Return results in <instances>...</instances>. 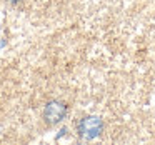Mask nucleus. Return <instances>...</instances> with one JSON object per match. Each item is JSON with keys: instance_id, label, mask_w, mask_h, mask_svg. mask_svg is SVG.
I'll list each match as a JSON object with an SVG mask.
<instances>
[{"instance_id": "obj_1", "label": "nucleus", "mask_w": 155, "mask_h": 145, "mask_svg": "<svg viewBox=\"0 0 155 145\" xmlns=\"http://www.w3.org/2000/svg\"><path fill=\"white\" fill-rule=\"evenodd\" d=\"M77 130L84 138H95L102 132V122L98 117H85L78 122Z\"/></svg>"}, {"instance_id": "obj_2", "label": "nucleus", "mask_w": 155, "mask_h": 145, "mask_svg": "<svg viewBox=\"0 0 155 145\" xmlns=\"http://www.w3.org/2000/svg\"><path fill=\"white\" fill-rule=\"evenodd\" d=\"M65 114H67V107L62 102H50L45 107L44 117L48 124H58L65 117Z\"/></svg>"}, {"instance_id": "obj_3", "label": "nucleus", "mask_w": 155, "mask_h": 145, "mask_svg": "<svg viewBox=\"0 0 155 145\" xmlns=\"http://www.w3.org/2000/svg\"><path fill=\"white\" fill-rule=\"evenodd\" d=\"M8 2H12V4H17V2H20V0H8Z\"/></svg>"}]
</instances>
